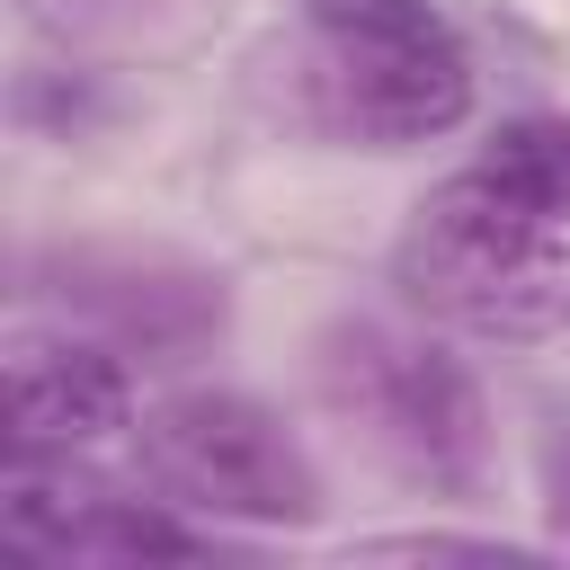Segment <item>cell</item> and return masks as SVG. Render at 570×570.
<instances>
[{
	"mask_svg": "<svg viewBox=\"0 0 570 570\" xmlns=\"http://www.w3.org/2000/svg\"><path fill=\"white\" fill-rule=\"evenodd\" d=\"M267 80L312 142L347 151H419L472 116V53L436 0H303Z\"/></svg>",
	"mask_w": 570,
	"mask_h": 570,
	"instance_id": "1",
	"label": "cell"
},
{
	"mask_svg": "<svg viewBox=\"0 0 570 570\" xmlns=\"http://www.w3.org/2000/svg\"><path fill=\"white\" fill-rule=\"evenodd\" d=\"M312 392L347 428V445L428 499H481L499 481V428L481 374L419 321L338 312L312 338Z\"/></svg>",
	"mask_w": 570,
	"mask_h": 570,
	"instance_id": "2",
	"label": "cell"
},
{
	"mask_svg": "<svg viewBox=\"0 0 570 570\" xmlns=\"http://www.w3.org/2000/svg\"><path fill=\"white\" fill-rule=\"evenodd\" d=\"M392 285L410 312L481 347L561 338L570 330V214H534L463 160L410 205L392 240Z\"/></svg>",
	"mask_w": 570,
	"mask_h": 570,
	"instance_id": "3",
	"label": "cell"
},
{
	"mask_svg": "<svg viewBox=\"0 0 570 570\" xmlns=\"http://www.w3.org/2000/svg\"><path fill=\"white\" fill-rule=\"evenodd\" d=\"M134 463L169 508L205 525H312L321 517V463L258 392H223V383L160 392L134 419Z\"/></svg>",
	"mask_w": 570,
	"mask_h": 570,
	"instance_id": "4",
	"label": "cell"
},
{
	"mask_svg": "<svg viewBox=\"0 0 570 570\" xmlns=\"http://www.w3.org/2000/svg\"><path fill=\"white\" fill-rule=\"evenodd\" d=\"M27 294L134 374H187L232 338V285L160 240H62L27 267Z\"/></svg>",
	"mask_w": 570,
	"mask_h": 570,
	"instance_id": "5",
	"label": "cell"
},
{
	"mask_svg": "<svg viewBox=\"0 0 570 570\" xmlns=\"http://www.w3.org/2000/svg\"><path fill=\"white\" fill-rule=\"evenodd\" d=\"M0 543L27 561H196L214 552L187 508H169L160 490H125L107 481L89 454H9L0 463Z\"/></svg>",
	"mask_w": 570,
	"mask_h": 570,
	"instance_id": "6",
	"label": "cell"
},
{
	"mask_svg": "<svg viewBox=\"0 0 570 570\" xmlns=\"http://www.w3.org/2000/svg\"><path fill=\"white\" fill-rule=\"evenodd\" d=\"M134 365L80 330H45L9 347V454H98L134 436Z\"/></svg>",
	"mask_w": 570,
	"mask_h": 570,
	"instance_id": "7",
	"label": "cell"
},
{
	"mask_svg": "<svg viewBox=\"0 0 570 570\" xmlns=\"http://www.w3.org/2000/svg\"><path fill=\"white\" fill-rule=\"evenodd\" d=\"M472 169H481L490 187H508L517 205H534V214H570V107H552V116H508V125L472 151Z\"/></svg>",
	"mask_w": 570,
	"mask_h": 570,
	"instance_id": "8",
	"label": "cell"
},
{
	"mask_svg": "<svg viewBox=\"0 0 570 570\" xmlns=\"http://www.w3.org/2000/svg\"><path fill=\"white\" fill-rule=\"evenodd\" d=\"M347 561H481V570H517L525 543H499V534H445V525H410V534H365L347 543Z\"/></svg>",
	"mask_w": 570,
	"mask_h": 570,
	"instance_id": "9",
	"label": "cell"
},
{
	"mask_svg": "<svg viewBox=\"0 0 570 570\" xmlns=\"http://www.w3.org/2000/svg\"><path fill=\"white\" fill-rule=\"evenodd\" d=\"M561 517H570V481H561Z\"/></svg>",
	"mask_w": 570,
	"mask_h": 570,
	"instance_id": "10",
	"label": "cell"
}]
</instances>
